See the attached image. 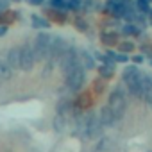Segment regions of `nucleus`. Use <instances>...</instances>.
I'll return each instance as SVG.
<instances>
[{
	"label": "nucleus",
	"mask_w": 152,
	"mask_h": 152,
	"mask_svg": "<svg viewBox=\"0 0 152 152\" xmlns=\"http://www.w3.org/2000/svg\"><path fill=\"white\" fill-rule=\"evenodd\" d=\"M47 15L50 16V20H54V22H59V23H63V22L66 20V15H64L63 11H56V9H50Z\"/></svg>",
	"instance_id": "12"
},
{
	"label": "nucleus",
	"mask_w": 152,
	"mask_h": 152,
	"mask_svg": "<svg viewBox=\"0 0 152 152\" xmlns=\"http://www.w3.org/2000/svg\"><path fill=\"white\" fill-rule=\"evenodd\" d=\"M97 118H99V122H100L102 125H111V124H115V116H113V111L109 109V106L102 107Z\"/></svg>",
	"instance_id": "7"
},
{
	"label": "nucleus",
	"mask_w": 152,
	"mask_h": 152,
	"mask_svg": "<svg viewBox=\"0 0 152 152\" xmlns=\"http://www.w3.org/2000/svg\"><path fill=\"white\" fill-rule=\"evenodd\" d=\"M100 143H102V145H99V148H102V150H106V148H109V147H111V145H109V143H111L109 140H102Z\"/></svg>",
	"instance_id": "20"
},
{
	"label": "nucleus",
	"mask_w": 152,
	"mask_h": 152,
	"mask_svg": "<svg viewBox=\"0 0 152 152\" xmlns=\"http://www.w3.org/2000/svg\"><path fill=\"white\" fill-rule=\"evenodd\" d=\"M50 9H56V11L68 9V0H50Z\"/></svg>",
	"instance_id": "13"
},
{
	"label": "nucleus",
	"mask_w": 152,
	"mask_h": 152,
	"mask_svg": "<svg viewBox=\"0 0 152 152\" xmlns=\"http://www.w3.org/2000/svg\"><path fill=\"white\" fill-rule=\"evenodd\" d=\"M64 77H66V86H68V90L77 91V90L83 88V84H84V81H86V72H84V68L79 66L77 70H73L72 73L64 75Z\"/></svg>",
	"instance_id": "3"
},
{
	"label": "nucleus",
	"mask_w": 152,
	"mask_h": 152,
	"mask_svg": "<svg viewBox=\"0 0 152 152\" xmlns=\"http://www.w3.org/2000/svg\"><path fill=\"white\" fill-rule=\"evenodd\" d=\"M95 90H97V91H102V90H104V86H102V83H100V81H97V83H95Z\"/></svg>",
	"instance_id": "22"
},
{
	"label": "nucleus",
	"mask_w": 152,
	"mask_h": 152,
	"mask_svg": "<svg viewBox=\"0 0 152 152\" xmlns=\"http://www.w3.org/2000/svg\"><path fill=\"white\" fill-rule=\"evenodd\" d=\"M29 4H32V6H41L43 0H29Z\"/></svg>",
	"instance_id": "23"
},
{
	"label": "nucleus",
	"mask_w": 152,
	"mask_h": 152,
	"mask_svg": "<svg viewBox=\"0 0 152 152\" xmlns=\"http://www.w3.org/2000/svg\"><path fill=\"white\" fill-rule=\"evenodd\" d=\"M52 127H54L56 132H63V131L66 129V116L57 115V116L54 118V122H52Z\"/></svg>",
	"instance_id": "11"
},
{
	"label": "nucleus",
	"mask_w": 152,
	"mask_h": 152,
	"mask_svg": "<svg viewBox=\"0 0 152 152\" xmlns=\"http://www.w3.org/2000/svg\"><path fill=\"white\" fill-rule=\"evenodd\" d=\"M15 15L16 13H13V11H2V16H0V22H11V20H15Z\"/></svg>",
	"instance_id": "16"
},
{
	"label": "nucleus",
	"mask_w": 152,
	"mask_h": 152,
	"mask_svg": "<svg viewBox=\"0 0 152 152\" xmlns=\"http://www.w3.org/2000/svg\"><path fill=\"white\" fill-rule=\"evenodd\" d=\"M50 41H52V36L48 32H39L36 38H34V56H36V61H45L50 57Z\"/></svg>",
	"instance_id": "1"
},
{
	"label": "nucleus",
	"mask_w": 152,
	"mask_h": 152,
	"mask_svg": "<svg viewBox=\"0 0 152 152\" xmlns=\"http://www.w3.org/2000/svg\"><path fill=\"white\" fill-rule=\"evenodd\" d=\"M75 25L79 27V31H86V27H88V25H86V22H84L83 18H77V20H75Z\"/></svg>",
	"instance_id": "18"
},
{
	"label": "nucleus",
	"mask_w": 152,
	"mask_h": 152,
	"mask_svg": "<svg viewBox=\"0 0 152 152\" xmlns=\"http://www.w3.org/2000/svg\"><path fill=\"white\" fill-rule=\"evenodd\" d=\"M31 23L34 29H48L50 27V22L47 18H43L41 15H32L31 16Z\"/></svg>",
	"instance_id": "9"
},
{
	"label": "nucleus",
	"mask_w": 152,
	"mask_h": 152,
	"mask_svg": "<svg viewBox=\"0 0 152 152\" xmlns=\"http://www.w3.org/2000/svg\"><path fill=\"white\" fill-rule=\"evenodd\" d=\"M116 61H118V63H125V61H127V57L120 54V56H116Z\"/></svg>",
	"instance_id": "24"
},
{
	"label": "nucleus",
	"mask_w": 152,
	"mask_h": 152,
	"mask_svg": "<svg viewBox=\"0 0 152 152\" xmlns=\"http://www.w3.org/2000/svg\"><path fill=\"white\" fill-rule=\"evenodd\" d=\"M13 73H15V72H13V68L9 66L6 56L0 54V81H7V79H11Z\"/></svg>",
	"instance_id": "6"
},
{
	"label": "nucleus",
	"mask_w": 152,
	"mask_h": 152,
	"mask_svg": "<svg viewBox=\"0 0 152 152\" xmlns=\"http://www.w3.org/2000/svg\"><path fill=\"white\" fill-rule=\"evenodd\" d=\"M7 2H22V0H7Z\"/></svg>",
	"instance_id": "26"
},
{
	"label": "nucleus",
	"mask_w": 152,
	"mask_h": 152,
	"mask_svg": "<svg viewBox=\"0 0 152 152\" xmlns=\"http://www.w3.org/2000/svg\"><path fill=\"white\" fill-rule=\"evenodd\" d=\"M100 38H102V41H104L106 45H115V43H116V36H115V32H109V34L104 32Z\"/></svg>",
	"instance_id": "15"
},
{
	"label": "nucleus",
	"mask_w": 152,
	"mask_h": 152,
	"mask_svg": "<svg viewBox=\"0 0 152 152\" xmlns=\"http://www.w3.org/2000/svg\"><path fill=\"white\" fill-rule=\"evenodd\" d=\"M109 109L113 111L115 120L124 118V113H125V95H124L122 88H116L111 93V97H109Z\"/></svg>",
	"instance_id": "2"
},
{
	"label": "nucleus",
	"mask_w": 152,
	"mask_h": 152,
	"mask_svg": "<svg viewBox=\"0 0 152 152\" xmlns=\"http://www.w3.org/2000/svg\"><path fill=\"white\" fill-rule=\"evenodd\" d=\"M6 59L9 63V66L13 70H18L20 68V47H13L6 52Z\"/></svg>",
	"instance_id": "5"
},
{
	"label": "nucleus",
	"mask_w": 152,
	"mask_h": 152,
	"mask_svg": "<svg viewBox=\"0 0 152 152\" xmlns=\"http://www.w3.org/2000/svg\"><path fill=\"white\" fill-rule=\"evenodd\" d=\"M83 107L84 106H91V97L90 95H81V102H79Z\"/></svg>",
	"instance_id": "17"
},
{
	"label": "nucleus",
	"mask_w": 152,
	"mask_h": 152,
	"mask_svg": "<svg viewBox=\"0 0 152 152\" xmlns=\"http://www.w3.org/2000/svg\"><path fill=\"white\" fill-rule=\"evenodd\" d=\"M79 64H81V68L90 70V68H93V66H95V61H93V57H91L88 52H83V54L79 56Z\"/></svg>",
	"instance_id": "10"
},
{
	"label": "nucleus",
	"mask_w": 152,
	"mask_h": 152,
	"mask_svg": "<svg viewBox=\"0 0 152 152\" xmlns=\"http://www.w3.org/2000/svg\"><path fill=\"white\" fill-rule=\"evenodd\" d=\"M99 72H100V75H102L104 79H111V77H113V66H111V64H104V66H100Z\"/></svg>",
	"instance_id": "14"
},
{
	"label": "nucleus",
	"mask_w": 152,
	"mask_h": 152,
	"mask_svg": "<svg viewBox=\"0 0 152 152\" xmlns=\"http://www.w3.org/2000/svg\"><path fill=\"white\" fill-rule=\"evenodd\" d=\"M7 7H9L7 0H0V11H7Z\"/></svg>",
	"instance_id": "21"
},
{
	"label": "nucleus",
	"mask_w": 152,
	"mask_h": 152,
	"mask_svg": "<svg viewBox=\"0 0 152 152\" xmlns=\"http://www.w3.org/2000/svg\"><path fill=\"white\" fill-rule=\"evenodd\" d=\"M132 48H134V45H132V43H129V41H125V45H122V47H120V50H122V52H131Z\"/></svg>",
	"instance_id": "19"
},
{
	"label": "nucleus",
	"mask_w": 152,
	"mask_h": 152,
	"mask_svg": "<svg viewBox=\"0 0 152 152\" xmlns=\"http://www.w3.org/2000/svg\"><path fill=\"white\" fill-rule=\"evenodd\" d=\"M6 32H7V27L6 25H0V36H4Z\"/></svg>",
	"instance_id": "25"
},
{
	"label": "nucleus",
	"mask_w": 152,
	"mask_h": 152,
	"mask_svg": "<svg viewBox=\"0 0 152 152\" xmlns=\"http://www.w3.org/2000/svg\"><path fill=\"white\" fill-rule=\"evenodd\" d=\"M36 64V56H34V48L32 45H23L20 47V68L23 72L32 70Z\"/></svg>",
	"instance_id": "4"
},
{
	"label": "nucleus",
	"mask_w": 152,
	"mask_h": 152,
	"mask_svg": "<svg viewBox=\"0 0 152 152\" xmlns=\"http://www.w3.org/2000/svg\"><path fill=\"white\" fill-rule=\"evenodd\" d=\"M140 72H138V68L136 66H127L125 70H124V81H125V84H131V83H134V81H138L140 79Z\"/></svg>",
	"instance_id": "8"
}]
</instances>
